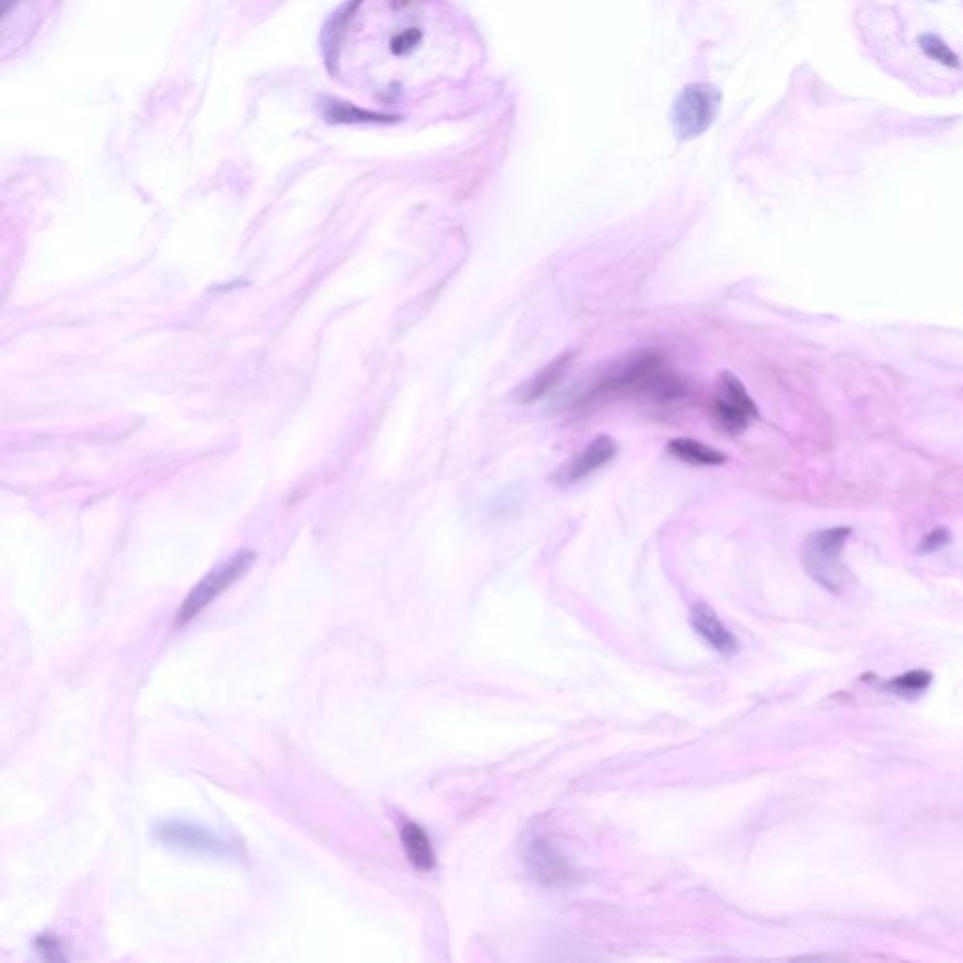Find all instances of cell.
<instances>
[{
  "instance_id": "6da1fadb",
  "label": "cell",
  "mask_w": 963,
  "mask_h": 963,
  "mask_svg": "<svg viewBox=\"0 0 963 963\" xmlns=\"http://www.w3.org/2000/svg\"><path fill=\"white\" fill-rule=\"evenodd\" d=\"M646 397L670 403L687 395L685 380L670 371L657 352H640L614 365L599 380L574 397V407H597L619 397Z\"/></svg>"
},
{
  "instance_id": "7a4b0ae2",
  "label": "cell",
  "mask_w": 963,
  "mask_h": 963,
  "mask_svg": "<svg viewBox=\"0 0 963 963\" xmlns=\"http://www.w3.org/2000/svg\"><path fill=\"white\" fill-rule=\"evenodd\" d=\"M721 111V93L708 83L681 89L672 106V128L681 142L695 140L710 130Z\"/></svg>"
},
{
  "instance_id": "3957f363",
  "label": "cell",
  "mask_w": 963,
  "mask_h": 963,
  "mask_svg": "<svg viewBox=\"0 0 963 963\" xmlns=\"http://www.w3.org/2000/svg\"><path fill=\"white\" fill-rule=\"evenodd\" d=\"M849 527L822 529L807 538L804 546V565L809 576L824 589L837 591L841 584V563L839 557L845 542L851 537Z\"/></svg>"
},
{
  "instance_id": "277c9868",
  "label": "cell",
  "mask_w": 963,
  "mask_h": 963,
  "mask_svg": "<svg viewBox=\"0 0 963 963\" xmlns=\"http://www.w3.org/2000/svg\"><path fill=\"white\" fill-rule=\"evenodd\" d=\"M254 553L241 552L234 555L228 563L207 574L206 578L196 585L189 593V597L181 604L177 616H175V627H183L190 623L194 617L200 616L207 606L222 595L228 587L236 584L237 580L249 570L253 565Z\"/></svg>"
},
{
  "instance_id": "5b68a950",
  "label": "cell",
  "mask_w": 963,
  "mask_h": 963,
  "mask_svg": "<svg viewBox=\"0 0 963 963\" xmlns=\"http://www.w3.org/2000/svg\"><path fill=\"white\" fill-rule=\"evenodd\" d=\"M711 411L717 426L728 435H740L758 418L757 405L747 394L742 380L728 371L721 373L717 379V392Z\"/></svg>"
},
{
  "instance_id": "8992f818",
  "label": "cell",
  "mask_w": 963,
  "mask_h": 963,
  "mask_svg": "<svg viewBox=\"0 0 963 963\" xmlns=\"http://www.w3.org/2000/svg\"><path fill=\"white\" fill-rule=\"evenodd\" d=\"M617 456V443L608 435H599L585 446L580 454H576L565 463L557 473L555 482L559 486H570L587 478L589 474L597 473L604 465H608Z\"/></svg>"
},
{
  "instance_id": "52a82bcc",
  "label": "cell",
  "mask_w": 963,
  "mask_h": 963,
  "mask_svg": "<svg viewBox=\"0 0 963 963\" xmlns=\"http://www.w3.org/2000/svg\"><path fill=\"white\" fill-rule=\"evenodd\" d=\"M158 837L175 847H183L190 851H206V853H228V845L209 832L206 828L187 824V822H166L158 828Z\"/></svg>"
},
{
  "instance_id": "ba28073f",
  "label": "cell",
  "mask_w": 963,
  "mask_h": 963,
  "mask_svg": "<svg viewBox=\"0 0 963 963\" xmlns=\"http://www.w3.org/2000/svg\"><path fill=\"white\" fill-rule=\"evenodd\" d=\"M322 115L328 123L333 125H382V123H394L399 119L397 115L364 110L354 104L333 100V98L322 100Z\"/></svg>"
},
{
  "instance_id": "9c48e42d",
  "label": "cell",
  "mask_w": 963,
  "mask_h": 963,
  "mask_svg": "<svg viewBox=\"0 0 963 963\" xmlns=\"http://www.w3.org/2000/svg\"><path fill=\"white\" fill-rule=\"evenodd\" d=\"M570 360H572V354L567 352V354H561L553 360L552 364L542 367L538 371L537 375L531 380H527L520 390H518V401L527 405V403H533V401H538L540 397L548 394L550 390H553L559 380L563 379V375L567 373V367H569Z\"/></svg>"
},
{
  "instance_id": "30bf717a",
  "label": "cell",
  "mask_w": 963,
  "mask_h": 963,
  "mask_svg": "<svg viewBox=\"0 0 963 963\" xmlns=\"http://www.w3.org/2000/svg\"><path fill=\"white\" fill-rule=\"evenodd\" d=\"M691 619H693L695 631L710 644L711 648L725 655L734 653L738 649L736 638L730 634L727 627L719 621V617L715 616L708 606L698 604L693 610Z\"/></svg>"
},
{
  "instance_id": "8fae6325",
  "label": "cell",
  "mask_w": 963,
  "mask_h": 963,
  "mask_svg": "<svg viewBox=\"0 0 963 963\" xmlns=\"http://www.w3.org/2000/svg\"><path fill=\"white\" fill-rule=\"evenodd\" d=\"M666 452L672 458L696 467H713L727 463V456L721 450H715L695 439H674L666 446Z\"/></svg>"
},
{
  "instance_id": "7c38bea8",
  "label": "cell",
  "mask_w": 963,
  "mask_h": 963,
  "mask_svg": "<svg viewBox=\"0 0 963 963\" xmlns=\"http://www.w3.org/2000/svg\"><path fill=\"white\" fill-rule=\"evenodd\" d=\"M401 841H403L405 854L414 868L418 871H431L435 868V853L431 847V839L427 837L422 826L407 822L401 828Z\"/></svg>"
},
{
  "instance_id": "4fadbf2b",
  "label": "cell",
  "mask_w": 963,
  "mask_h": 963,
  "mask_svg": "<svg viewBox=\"0 0 963 963\" xmlns=\"http://www.w3.org/2000/svg\"><path fill=\"white\" fill-rule=\"evenodd\" d=\"M932 683V676L924 670H913V672H907L903 676H898L896 679H892L886 689L892 693V695L901 696V698H915V696H920Z\"/></svg>"
},
{
  "instance_id": "5bb4252c",
  "label": "cell",
  "mask_w": 963,
  "mask_h": 963,
  "mask_svg": "<svg viewBox=\"0 0 963 963\" xmlns=\"http://www.w3.org/2000/svg\"><path fill=\"white\" fill-rule=\"evenodd\" d=\"M360 0H352L348 4H343L339 8V12L332 17L330 21V29H326L324 32V51H326V59L328 63H332L337 59V48H339V42H341V31L345 29L348 19L352 16L354 8L358 6Z\"/></svg>"
},
{
  "instance_id": "9a60e30c",
  "label": "cell",
  "mask_w": 963,
  "mask_h": 963,
  "mask_svg": "<svg viewBox=\"0 0 963 963\" xmlns=\"http://www.w3.org/2000/svg\"><path fill=\"white\" fill-rule=\"evenodd\" d=\"M918 44H920V49L922 53L932 59L935 63L943 64L947 68H960V57L948 48L947 44L935 36V34H922L918 38Z\"/></svg>"
},
{
  "instance_id": "2e32d148",
  "label": "cell",
  "mask_w": 963,
  "mask_h": 963,
  "mask_svg": "<svg viewBox=\"0 0 963 963\" xmlns=\"http://www.w3.org/2000/svg\"><path fill=\"white\" fill-rule=\"evenodd\" d=\"M531 860L537 866L538 875L548 877L550 883H553L555 879H561L565 869H567L559 858L553 856L552 849L548 845H540V843H537V847L533 845Z\"/></svg>"
},
{
  "instance_id": "e0dca14e",
  "label": "cell",
  "mask_w": 963,
  "mask_h": 963,
  "mask_svg": "<svg viewBox=\"0 0 963 963\" xmlns=\"http://www.w3.org/2000/svg\"><path fill=\"white\" fill-rule=\"evenodd\" d=\"M422 40V32L418 29H409V31L399 32L392 40V51L395 55H407L411 53L412 49L416 48Z\"/></svg>"
},
{
  "instance_id": "ac0fdd59",
  "label": "cell",
  "mask_w": 963,
  "mask_h": 963,
  "mask_svg": "<svg viewBox=\"0 0 963 963\" xmlns=\"http://www.w3.org/2000/svg\"><path fill=\"white\" fill-rule=\"evenodd\" d=\"M948 540H950V535H948L947 529H935L920 542V552H937L939 548H943L947 544Z\"/></svg>"
}]
</instances>
